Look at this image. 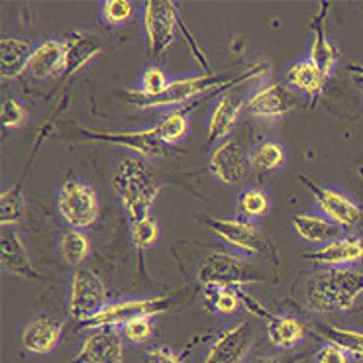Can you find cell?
<instances>
[{"mask_svg": "<svg viewBox=\"0 0 363 363\" xmlns=\"http://www.w3.org/2000/svg\"><path fill=\"white\" fill-rule=\"evenodd\" d=\"M126 347L120 328H94L86 334L75 363H124Z\"/></svg>", "mask_w": 363, "mask_h": 363, "instance_id": "obj_13", "label": "cell"}, {"mask_svg": "<svg viewBox=\"0 0 363 363\" xmlns=\"http://www.w3.org/2000/svg\"><path fill=\"white\" fill-rule=\"evenodd\" d=\"M236 206L242 218L254 222V220L263 218L269 212V194L259 186H250L240 193Z\"/></svg>", "mask_w": 363, "mask_h": 363, "instance_id": "obj_30", "label": "cell"}, {"mask_svg": "<svg viewBox=\"0 0 363 363\" xmlns=\"http://www.w3.org/2000/svg\"><path fill=\"white\" fill-rule=\"evenodd\" d=\"M199 281L203 287H234L242 289L259 281V275L247 263V259L236 254L214 252L206 255L199 267Z\"/></svg>", "mask_w": 363, "mask_h": 363, "instance_id": "obj_3", "label": "cell"}, {"mask_svg": "<svg viewBox=\"0 0 363 363\" xmlns=\"http://www.w3.org/2000/svg\"><path fill=\"white\" fill-rule=\"evenodd\" d=\"M350 69H352L354 73H357V77H362L363 79V65H350Z\"/></svg>", "mask_w": 363, "mask_h": 363, "instance_id": "obj_43", "label": "cell"}, {"mask_svg": "<svg viewBox=\"0 0 363 363\" xmlns=\"http://www.w3.org/2000/svg\"><path fill=\"white\" fill-rule=\"evenodd\" d=\"M306 259L326 269L354 267L363 262V240L357 236H340L328 244L320 245Z\"/></svg>", "mask_w": 363, "mask_h": 363, "instance_id": "obj_15", "label": "cell"}, {"mask_svg": "<svg viewBox=\"0 0 363 363\" xmlns=\"http://www.w3.org/2000/svg\"><path fill=\"white\" fill-rule=\"evenodd\" d=\"M245 110V99L240 91H226L220 94V99L214 102L208 118V144H220L226 140L232 128L240 118V114Z\"/></svg>", "mask_w": 363, "mask_h": 363, "instance_id": "obj_16", "label": "cell"}, {"mask_svg": "<svg viewBox=\"0 0 363 363\" xmlns=\"http://www.w3.org/2000/svg\"><path fill=\"white\" fill-rule=\"evenodd\" d=\"M179 14L175 2H145L142 9L147 45L153 55H163L177 35Z\"/></svg>", "mask_w": 363, "mask_h": 363, "instance_id": "obj_8", "label": "cell"}, {"mask_svg": "<svg viewBox=\"0 0 363 363\" xmlns=\"http://www.w3.org/2000/svg\"><path fill=\"white\" fill-rule=\"evenodd\" d=\"M60 252L63 259L71 267H81L89 254H91V238L86 236L85 230L69 228L60 242Z\"/></svg>", "mask_w": 363, "mask_h": 363, "instance_id": "obj_29", "label": "cell"}, {"mask_svg": "<svg viewBox=\"0 0 363 363\" xmlns=\"http://www.w3.org/2000/svg\"><path fill=\"white\" fill-rule=\"evenodd\" d=\"M0 263L4 273L22 279H40V273L34 269L28 247L14 228H2L0 238Z\"/></svg>", "mask_w": 363, "mask_h": 363, "instance_id": "obj_19", "label": "cell"}, {"mask_svg": "<svg viewBox=\"0 0 363 363\" xmlns=\"http://www.w3.org/2000/svg\"><path fill=\"white\" fill-rule=\"evenodd\" d=\"M303 183L314 196V203L320 208L322 216L332 220L340 228H354L362 220V208L354 203L347 194L340 193L336 189L318 185L316 181L303 177Z\"/></svg>", "mask_w": 363, "mask_h": 363, "instance_id": "obj_11", "label": "cell"}, {"mask_svg": "<svg viewBox=\"0 0 363 363\" xmlns=\"http://www.w3.org/2000/svg\"><path fill=\"white\" fill-rule=\"evenodd\" d=\"M160 240V224L153 218L152 214L145 218L132 220L130 226V242L135 250H150L157 244Z\"/></svg>", "mask_w": 363, "mask_h": 363, "instance_id": "obj_33", "label": "cell"}, {"mask_svg": "<svg viewBox=\"0 0 363 363\" xmlns=\"http://www.w3.org/2000/svg\"><path fill=\"white\" fill-rule=\"evenodd\" d=\"M250 163L252 169L271 173L283 167L285 163V147L279 144L277 140H263L250 150Z\"/></svg>", "mask_w": 363, "mask_h": 363, "instance_id": "obj_28", "label": "cell"}, {"mask_svg": "<svg viewBox=\"0 0 363 363\" xmlns=\"http://www.w3.org/2000/svg\"><path fill=\"white\" fill-rule=\"evenodd\" d=\"M363 295V271L354 267L324 269L306 283V306L316 314L346 313Z\"/></svg>", "mask_w": 363, "mask_h": 363, "instance_id": "obj_2", "label": "cell"}, {"mask_svg": "<svg viewBox=\"0 0 363 363\" xmlns=\"http://www.w3.org/2000/svg\"><path fill=\"white\" fill-rule=\"evenodd\" d=\"M110 185L132 220L150 216L161 189L157 173L142 155H124L110 173Z\"/></svg>", "mask_w": 363, "mask_h": 363, "instance_id": "obj_1", "label": "cell"}, {"mask_svg": "<svg viewBox=\"0 0 363 363\" xmlns=\"http://www.w3.org/2000/svg\"><path fill=\"white\" fill-rule=\"evenodd\" d=\"M189 114L183 112V110H173L171 114L163 116V118L155 124V130H157V135L163 144L167 145H175L179 144L183 138L189 132Z\"/></svg>", "mask_w": 363, "mask_h": 363, "instance_id": "obj_31", "label": "cell"}, {"mask_svg": "<svg viewBox=\"0 0 363 363\" xmlns=\"http://www.w3.org/2000/svg\"><path fill=\"white\" fill-rule=\"evenodd\" d=\"M106 285L91 267H77L71 275L69 289V316L73 320L89 322L106 306Z\"/></svg>", "mask_w": 363, "mask_h": 363, "instance_id": "obj_5", "label": "cell"}, {"mask_svg": "<svg viewBox=\"0 0 363 363\" xmlns=\"http://www.w3.org/2000/svg\"><path fill=\"white\" fill-rule=\"evenodd\" d=\"M293 230L296 236L301 238L306 244L324 245L336 240V238L344 236V228L336 226L332 220H328L322 214H311V212H296L291 218Z\"/></svg>", "mask_w": 363, "mask_h": 363, "instance_id": "obj_22", "label": "cell"}, {"mask_svg": "<svg viewBox=\"0 0 363 363\" xmlns=\"http://www.w3.org/2000/svg\"><path fill=\"white\" fill-rule=\"evenodd\" d=\"M289 106H291L289 94L277 83H265L257 86L252 96L245 101V112L252 118L265 120V122L283 118L287 114Z\"/></svg>", "mask_w": 363, "mask_h": 363, "instance_id": "obj_18", "label": "cell"}, {"mask_svg": "<svg viewBox=\"0 0 363 363\" xmlns=\"http://www.w3.org/2000/svg\"><path fill=\"white\" fill-rule=\"evenodd\" d=\"M314 363H350V355L344 354L340 347L334 344H324L314 357Z\"/></svg>", "mask_w": 363, "mask_h": 363, "instance_id": "obj_39", "label": "cell"}, {"mask_svg": "<svg viewBox=\"0 0 363 363\" xmlns=\"http://www.w3.org/2000/svg\"><path fill=\"white\" fill-rule=\"evenodd\" d=\"M26 203L18 189H4L0 194V224L2 228H14L24 218Z\"/></svg>", "mask_w": 363, "mask_h": 363, "instance_id": "obj_32", "label": "cell"}, {"mask_svg": "<svg viewBox=\"0 0 363 363\" xmlns=\"http://www.w3.org/2000/svg\"><path fill=\"white\" fill-rule=\"evenodd\" d=\"M171 306L169 296H150V298H126V301H114L108 303L101 313L94 314L86 322V328H122L128 320L138 316H155L165 313Z\"/></svg>", "mask_w": 363, "mask_h": 363, "instance_id": "obj_7", "label": "cell"}, {"mask_svg": "<svg viewBox=\"0 0 363 363\" xmlns=\"http://www.w3.org/2000/svg\"><path fill=\"white\" fill-rule=\"evenodd\" d=\"M63 326L51 314H38L22 330V347L32 355H48L60 346Z\"/></svg>", "mask_w": 363, "mask_h": 363, "instance_id": "obj_17", "label": "cell"}, {"mask_svg": "<svg viewBox=\"0 0 363 363\" xmlns=\"http://www.w3.org/2000/svg\"><path fill=\"white\" fill-rule=\"evenodd\" d=\"M120 332H122L124 340H128L130 344H145L153 336L152 316H138V318H132V320H128L120 328Z\"/></svg>", "mask_w": 363, "mask_h": 363, "instance_id": "obj_38", "label": "cell"}, {"mask_svg": "<svg viewBox=\"0 0 363 363\" xmlns=\"http://www.w3.org/2000/svg\"><path fill=\"white\" fill-rule=\"evenodd\" d=\"M306 332L308 330L303 322L289 314H273L267 320V340L279 350H291L303 344Z\"/></svg>", "mask_w": 363, "mask_h": 363, "instance_id": "obj_25", "label": "cell"}, {"mask_svg": "<svg viewBox=\"0 0 363 363\" xmlns=\"http://www.w3.org/2000/svg\"><path fill=\"white\" fill-rule=\"evenodd\" d=\"M320 334L326 338L328 344H334L340 347L344 354H347L354 359L363 362V332L362 330L352 328H340V326H332V324H318Z\"/></svg>", "mask_w": 363, "mask_h": 363, "instance_id": "obj_27", "label": "cell"}, {"mask_svg": "<svg viewBox=\"0 0 363 363\" xmlns=\"http://www.w3.org/2000/svg\"><path fill=\"white\" fill-rule=\"evenodd\" d=\"M313 43L308 48V60L313 61L316 67H320L326 75L332 73V69L336 67L338 63L340 53L336 50V45L330 42V38L326 35V30H324V24H322V16L318 14L316 20L313 22Z\"/></svg>", "mask_w": 363, "mask_h": 363, "instance_id": "obj_26", "label": "cell"}, {"mask_svg": "<svg viewBox=\"0 0 363 363\" xmlns=\"http://www.w3.org/2000/svg\"><path fill=\"white\" fill-rule=\"evenodd\" d=\"M208 167L214 177L224 185H240L244 183L247 173L252 169L250 152L238 140L226 138L211 150Z\"/></svg>", "mask_w": 363, "mask_h": 363, "instance_id": "obj_9", "label": "cell"}, {"mask_svg": "<svg viewBox=\"0 0 363 363\" xmlns=\"http://www.w3.org/2000/svg\"><path fill=\"white\" fill-rule=\"evenodd\" d=\"M169 83L171 79L167 77V73L161 67H157V65H152V67H147L144 73H142V77H140V89L134 91V94L150 99V96H155V94L163 93Z\"/></svg>", "mask_w": 363, "mask_h": 363, "instance_id": "obj_36", "label": "cell"}, {"mask_svg": "<svg viewBox=\"0 0 363 363\" xmlns=\"http://www.w3.org/2000/svg\"><path fill=\"white\" fill-rule=\"evenodd\" d=\"M228 81H222L216 75H191L181 77V79H171V83L163 93L155 94V96H138L134 93H128L132 99L130 101L138 104L140 108H171V106H179L185 104L199 94L208 93L212 89L226 85Z\"/></svg>", "mask_w": 363, "mask_h": 363, "instance_id": "obj_6", "label": "cell"}, {"mask_svg": "<svg viewBox=\"0 0 363 363\" xmlns=\"http://www.w3.org/2000/svg\"><path fill=\"white\" fill-rule=\"evenodd\" d=\"M206 226L216 236L244 254H263L267 247V240L254 222L244 218H208Z\"/></svg>", "mask_w": 363, "mask_h": 363, "instance_id": "obj_10", "label": "cell"}, {"mask_svg": "<svg viewBox=\"0 0 363 363\" xmlns=\"http://www.w3.org/2000/svg\"><path fill=\"white\" fill-rule=\"evenodd\" d=\"M254 346V328L250 322H238L214 340L203 363H242Z\"/></svg>", "mask_w": 363, "mask_h": 363, "instance_id": "obj_12", "label": "cell"}, {"mask_svg": "<svg viewBox=\"0 0 363 363\" xmlns=\"http://www.w3.org/2000/svg\"><path fill=\"white\" fill-rule=\"evenodd\" d=\"M145 363H185V362H183V357H181L175 350L160 346V347H153V350L147 352V355H145Z\"/></svg>", "mask_w": 363, "mask_h": 363, "instance_id": "obj_40", "label": "cell"}, {"mask_svg": "<svg viewBox=\"0 0 363 363\" xmlns=\"http://www.w3.org/2000/svg\"><path fill=\"white\" fill-rule=\"evenodd\" d=\"M63 71H65V40L50 38L34 45L30 65H28L30 75L45 81V79L60 75Z\"/></svg>", "mask_w": 363, "mask_h": 363, "instance_id": "obj_20", "label": "cell"}, {"mask_svg": "<svg viewBox=\"0 0 363 363\" xmlns=\"http://www.w3.org/2000/svg\"><path fill=\"white\" fill-rule=\"evenodd\" d=\"M57 211L69 228H91L99 218L96 191L81 179H67L57 194Z\"/></svg>", "mask_w": 363, "mask_h": 363, "instance_id": "obj_4", "label": "cell"}, {"mask_svg": "<svg viewBox=\"0 0 363 363\" xmlns=\"http://www.w3.org/2000/svg\"><path fill=\"white\" fill-rule=\"evenodd\" d=\"M89 140L104 142L110 145H120L142 157H161L167 153V145L163 144L157 135L155 126L134 132H106V134H86Z\"/></svg>", "mask_w": 363, "mask_h": 363, "instance_id": "obj_14", "label": "cell"}, {"mask_svg": "<svg viewBox=\"0 0 363 363\" xmlns=\"http://www.w3.org/2000/svg\"><path fill=\"white\" fill-rule=\"evenodd\" d=\"M204 296L212 304L214 313L218 314H234L240 308V291L234 287H204Z\"/></svg>", "mask_w": 363, "mask_h": 363, "instance_id": "obj_34", "label": "cell"}, {"mask_svg": "<svg viewBox=\"0 0 363 363\" xmlns=\"http://www.w3.org/2000/svg\"><path fill=\"white\" fill-rule=\"evenodd\" d=\"M102 51L101 35L91 30H77L65 40V75H73Z\"/></svg>", "mask_w": 363, "mask_h": 363, "instance_id": "obj_21", "label": "cell"}, {"mask_svg": "<svg viewBox=\"0 0 363 363\" xmlns=\"http://www.w3.org/2000/svg\"><path fill=\"white\" fill-rule=\"evenodd\" d=\"M285 81L287 85L296 91V93L308 94V96H316L324 91L326 86V81H328V75L322 71L320 67H316L313 61L301 60L293 63L291 67L287 69L285 73Z\"/></svg>", "mask_w": 363, "mask_h": 363, "instance_id": "obj_24", "label": "cell"}, {"mask_svg": "<svg viewBox=\"0 0 363 363\" xmlns=\"http://www.w3.org/2000/svg\"><path fill=\"white\" fill-rule=\"evenodd\" d=\"M252 363H285L283 359H279V357H259V359H254Z\"/></svg>", "mask_w": 363, "mask_h": 363, "instance_id": "obj_42", "label": "cell"}, {"mask_svg": "<svg viewBox=\"0 0 363 363\" xmlns=\"http://www.w3.org/2000/svg\"><path fill=\"white\" fill-rule=\"evenodd\" d=\"M238 291H240V301L244 303L245 311H247V313L254 314V316H259V318H263V316H265L267 320H269L271 316H273V314L267 313V308H265V306H263V304L259 303L255 296H252V293H250L247 289L242 287V289H238Z\"/></svg>", "mask_w": 363, "mask_h": 363, "instance_id": "obj_41", "label": "cell"}, {"mask_svg": "<svg viewBox=\"0 0 363 363\" xmlns=\"http://www.w3.org/2000/svg\"><path fill=\"white\" fill-rule=\"evenodd\" d=\"M32 50L34 48L22 38H16V35L2 38V42H0V75L4 81L18 79L28 71Z\"/></svg>", "mask_w": 363, "mask_h": 363, "instance_id": "obj_23", "label": "cell"}, {"mask_svg": "<svg viewBox=\"0 0 363 363\" xmlns=\"http://www.w3.org/2000/svg\"><path fill=\"white\" fill-rule=\"evenodd\" d=\"M135 12H138V6L130 0H106L101 4V16L104 24L114 26V28L128 24Z\"/></svg>", "mask_w": 363, "mask_h": 363, "instance_id": "obj_35", "label": "cell"}, {"mask_svg": "<svg viewBox=\"0 0 363 363\" xmlns=\"http://www.w3.org/2000/svg\"><path fill=\"white\" fill-rule=\"evenodd\" d=\"M0 118H2V126L6 130H16V128H22L28 122V110L16 96H6L2 101Z\"/></svg>", "mask_w": 363, "mask_h": 363, "instance_id": "obj_37", "label": "cell"}]
</instances>
